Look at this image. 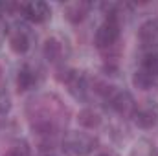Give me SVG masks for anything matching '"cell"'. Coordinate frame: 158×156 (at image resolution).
I'll return each mask as SVG.
<instances>
[{
  "label": "cell",
  "instance_id": "obj_1",
  "mask_svg": "<svg viewBox=\"0 0 158 156\" xmlns=\"http://www.w3.org/2000/svg\"><path fill=\"white\" fill-rule=\"evenodd\" d=\"M119 6L110 4L107 9V15H105V20L99 24V28L96 30V35H94V44L99 48V50H109L112 48L119 39V13H118Z\"/></svg>",
  "mask_w": 158,
  "mask_h": 156
},
{
  "label": "cell",
  "instance_id": "obj_2",
  "mask_svg": "<svg viewBox=\"0 0 158 156\" xmlns=\"http://www.w3.org/2000/svg\"><path fill=\"white\" fill-rule=\"evenodd\" d=\"M98 145V140L88 132H68L61 142L64 156H88Z\"/></svg>",
  "mask_w": 158,
  "mask_h": 156
},
{
  "label": "cell",
  "instance_id": "obj_3",
  "mask_svg": "<svg viewBox=\"0 0 158 156\" xmlns=\"http://www.w3.org/2000/svg\"><path fill=\"white\" fill-rule=\"evenodd\" d=\"M57 79L66 84L68 92L76 97V99H86V92H88V79L83 72L72 70V68H61Z\"/></svg>",
  "mask_w": 158,
  "mask_h": 156
},
{
  "label": "cell",
  "instance_id": "obj_4",
  "mask_svg": "<svg viewBox=\"0 0 158 156\" xmlns=\"http://www.w3.org/2000/svg\"><path fill=\"white\" fill-rule=\"evenodd\" d=\"M103 97H105V101L110 105V109L116 110L118 114H132V110H134V107H136V103H134L131 92L119 90L116 86H110Z\"/></svg>",
  "mask_w": 158,
  "mask_h": 156
},
{
  "label": "cell",
  "instance_id": "obj_5",
  "mask_svg": "<svg viewBox=\"0 0 158 156\" xmlns=\"http://www.w3.org/2000/svg\"><path fill=\"white\" fill-rule=\"evenodd\" d=\"M131 116L140 129H153L158 125V105L153 101H142L134 107Z\"/></svg>",
  "mask_w": 158,
  "mask_h": 156
},
{
  "label": "cell",
  "instance_id": "obj_6",
  "mask_svg": "<svg viewBox=\"0 0 158 156\" xmlns=\"http://www.w3.org/2000/svg\"><path fill=\"white\" fill-rule=\"evenodd\" d=\"M20 11L24 15L26 20L33 22V24H42L50 18L52 15V9L46 2H40V0H35V2H28L24 6H20Z\"/></svg>",
  "mask_w": 158,
  "mask_h": 156
},
{
  "label": "cell",
  "instance_id": "obj_7",
  "mask_svg": "<svg viewBox=\"0 0 158 156\" xmlns=\"http://www.w3.org/2000/svg\"><path fill=\"white\" fill-rule=\"evenodd\" d=\"M40 81V74L37 68H33L31 64H24L20 66V70L17 72V88L20 92H28L31 88H35Z\"/></svg>",
  "mask_w": 158,
  "mask_h": 156
},
{
  "label": "cell",
  "instance_id": "obj_8",
  "mask_svg": "<svg viewBox=\"0 0 158 156\" xmlns=\"http://www.w3.org/2000/svg\"><path fill=\"white\" fill-rule=\"evenodd\" d=\"M88 11H90V4L88 2H72V4H66L64 6V17L72 24L83 22L86 18Z\"/></svg>",
  "mask_w": 158,
  "mask_h": 156
},
{
  "label": "cell",
  "instance_id": "obj_9",
  "mask_svg": "<svg viewBox=\"0 0 158 156\" xmlns=\"http://www.w3.org/2000/svg\"><path fill=\"white\" fill-rule=\"evenodd\" d=\"M42 53H44V59L50 61V63H59L64 55V42L59 40L57 37H50L46 39L44 46H42Z\"/></svg>",
  "mask_w": 158,
  "mask_h": 156
},
{
  "label": "cell",
  "instance_id": "obj_10",
  "mask_svg": "<svg viewBox=\"0 0 158 156\" xmlns=\"http://www.w3.org/2000/svg\"><path fill=\"white\" fill-rule=\"evenodd\" d=\"M138 39L143 46H155L158 44V20L151 18V20H145L140 30H138Z\"/></svg>",
  "mask_w": 158,
  "mask_h": 156
},
{
  "label": "cell",
  "instance_id": "obj_11",
  "mask_svg": "<svg viewBox=\"0 0 158 156\" xmlns=\"http://www.w3.org/2000/svg\"><path fill=\"white\" fill-rule=\"evenodd\" d=\"M30 46H31V39H30L28 31H24L20 28L11 31V35H9V48H11V51H15L17 55H24L30 50Z\"/></svg>",
  "mask_w": 158,
  "mask_h": 156
},
{
  "label": "cell",
  "instance_id": "obj_12",
  "mask_svg": "<svg viewBox=\"0 0 158 156\" xmlns=\"http://www.w3.org/2000/svg\"><path fill=\"white\" fill-rule=\"evenodd\" d=\"M132 84L136 88H140V90H149V88L158 84V74H153V72H149L145 68H140L132 76Z\"/></svg>",
  "mask_w": 158,
  "mask_h": 156
},
{
  "label": "cell",
  "instance_id": "obj_13",
  "mask_svg": "<svg viewBox=\"0 0 158 156\" xmlns=\"http://www.w3.org/2000/svg\"><path fill=\"white\" fill-rule=\"evenodd\" d=\"M77 121H79V125L85 127V129H96L101 123V116L94 109H83L77 116Z\"/></svg>",
  "mask_w": 158,
  "mask_h": 156
},
{
  "label": "cell",
  "instance_id": "obj_14",
  "mask_svg": "<svg viewBox=\"0 0 158 156\" xmlns=\"http://www.w3.org/2000/svg\"><path fill=\"white\" fill-rule=\"evenodd\" d=\"M142 68H145L153 74H158V44L149 46V50L145 51V55L142 59Z\"/></svg>",
  "mask_w": 158,
  "mask_h": 156
},
{
  "label": "cell",
  "instance_id": "obj_15",
  "mask_svg": "<svg viewBox=\"0 0 158 156\" xmlns=\"http://www.w3.org/2000/svg\"><path fill=\"white\" fill-rule=\"evenodd\" d=\"M4 156H31V149H30L28 142L20 140V142L13 143V145L9 147V151H7Z\"/></svg>",
  "mask_w": 158,
  "mask_h": 156
},
{
  "label": "cell",
  "instance_id": "obj_16",
  "mask_svg": "<svg viewBox=\"0 0 158 156\" xmlns=\"http://www.w3.org/2000/svg\"><path fill=\"white\" fill-rule=\"evenodd\" d=\"M9 109H11V99H9V94H7L6 90H0V116H4Z\"/></svg>",
  "mask_w": 158,
  "mask_h": 156
},
{
  "label": "cell",
  "instance_id": "obj_17",
  "mask_svg": "<svg viewBox=\"0 0 158 156\" xmlns=\"http://www.w3.org/2000/svg\"><path fill=\"white\" fill-rule=\"evenodd\" d=\"M96 156H110L109 153H99V154H96Z\"/></svg>",
  "mask_w": 158,
  "mask_h": 156
},
{
  "label": "cell",
  "instance_id": "obj_18",
  "mask_svg": "<svg viewBox=\"0 0 158 156\" xmlns=\"http://www.w3.org/2000/svg\"><path fill=\"white\" fill-rule=\"evenodd\" d=\"M46 156H53V154H46Z\"/></svg>",
  "mask_w": 158,
  "mask_h": 156
},
{
  "label": "cell",
  "instance_id": "obj_19",
  "mask_svg": "<svg viewBox=\"0 0 158 156\" xmlns=\"http://www.w3.org/2000/svg\"><path fill=\"white\" fill-rule=\"evenodd\" d=\"M0 74H2V72H0Z\"/></svg>",
  "mask_w": 158,
  "mask_h": 156
}]
</instances>
